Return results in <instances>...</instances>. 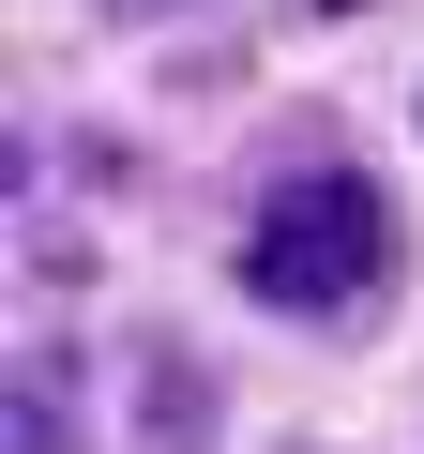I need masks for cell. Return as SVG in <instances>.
Returning a JSON list of instances; mask_svg holds the SVG:
<instances>
[{
  "mask_svg": "<svg viewBox=\"0 0 424 454\" xmlns=\"http://www.w3.org/2000/svg\"><path fill=\"white\" fill-rule=\"evenodd\" d=\"M273 318H334V303H364L379 273H394V197L334 152H303V167H258V212H243V258H228Z\"/></svg>",
  "mask_w": 424,
  "mask_h": 454,
  "instance_id": "cell-1",
  "label": "cell"
},
{
  "mask_svg": "<svg viewBox=\"0 0 424 454\" xmlns=\"http://www.w3.org/2000/svg\"><path fill=\"white\" fill-rule=\"evenodd\" d=\"M137 394H152V409H137V439H152V454H212V364H197L182 333H152V348H137Z\"/></svg>",
  "mask_w": 424,
  "mask_h": 454,
  "instance_id": "cell-2",
  "label": "cell"
},
{
  "mask_svg": "<svg viewBox=\"0 0 424 454\" xmlns=\"http://www.w3.org/2000/svg\"><path fill=\"white\" fill-rule=\"evenodd\" d=\"M16 454H91V439H76V348H61V333L16 348Z\"/></svg>",
  "mask_w": 424,
  "mask_h": 454,
  "instance_id": "cell-3",
  "label": "cell"
},
{
  "mask_svg": "<svg viewBox=\"0 0 424 454\" xmlns=\"http://www.w3.org/2000/svg\"><path fill=\"white\" fill-rule=\"evenodd\" d=\"M106 16H152V0H106Z\"/></svg>",
  "mask_w": 424,
  "mask_h": 454,
  "instance_id": "cell-4",
  "label": "cell"
},
{
  "mask_svg": "<svg viewBox=\"0 0 424 454\" xmlns=\"http://www.w3.org/2000/svg\"><path fill=\"white\" fill-rule=\"evenodd\" d=\"M409 121H424V91H409Z\"/></svg>",
  "mask_w": 424,
  "mask_h": 454,
  "instance_id": "cell-5",
  "label": "cell"
}]
</instances>
